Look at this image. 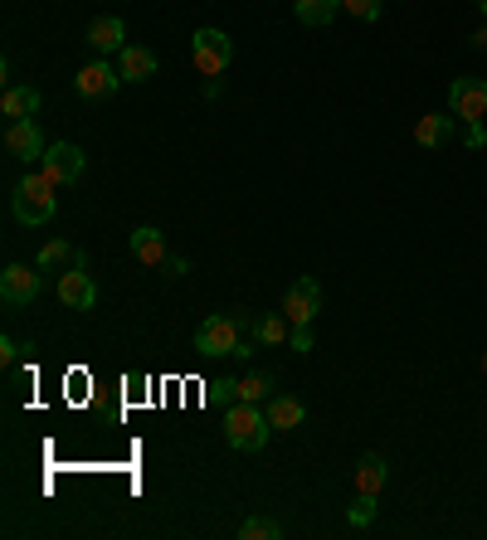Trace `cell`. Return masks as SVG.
Listing matches in <instances>:
<instances>
[{
  "instance_id": "32",
  "label": "cell",
  "mask_w": 487,
  "mask_h": 540,
  "mask_svg": "<svg viewBox=\"0 0 487 540\" xmlns=\"http://www.w3.org/2000/svg\"><path fill=\"white\" fill-rule=\"evenodd\" d=\"M483 370H487V351H483Z\"/></svg>"
},
{
  "instance_id": "4",
  "label": "cell",
  "mask_w": 487,
  "mask_h": 540,
  "mask_svg": "<svg viewBox=\"0 0 487 540\" xmlns=\"http://www.w3.org/2000/svg\"><path fill=\"white\" fill-rule=\"evenodd\" d=\"M229 59H234V39L225 35V30H195L190 35V64H195V73H205V78H220V73L229 69Z\"/></svg>"
},
{
  "instance_id": "5",
  "label": "cell",
  "mask_w": 487,
  "mask_h": 540,
  "mask_svg": "<svg viewBox=\"0 0 487 540\" xmlns=\"http://www.w3.org/2000/svg\"><path fill=\"white\" fill-rule=\"evenodd\" d=\"M449 112L463 127H483L487 117V78H453L449 83Z\"/></svg>"
},
{
  "instance_id": "15",
  "label": "cell",
  "mask_w": 487,
  "mask_h": 540,
  "mask_svg": "<svg viewBox=\"0 0 487 540\" xmlns=\"http://www.w3.org/2000/svg\"><path fill=\"white\" fill-rule=\"evenodd\" d=\"M117 73H122V83H147L151 73H156V54L142 49V44H127L117 54Z\"/></svg>"
},
{
  "instance_id": "9",
  "label": "cell",
  "mask_w": 487,
  "mask_h": 540,
  "mask_svg": "<svg viewBox=\"0 0 487 540\" xmlns=\"http://www.w3.org/2000/svg\"><path fill=\"white\" fill-rule=\"evenodd\" d=\"M317 312H322V283H317V278H298V283L288 288V297H283V317L293 326H307Z\"/></svg>"
},
{
  "instance_id": "20",
  "label": "cell",
  "mask_w": 487,
  "mask_h": 540,
  "mask_svg": "<svg viewBox=\"0 0 487 540\" xmlns=\"http://www.w3.org/2000/svg\"><path fill=\"white\" fill-rule=\"evenodd\" d=\"M337 10H341V0H293V15H298L302 25H312V30L332 25Z\"/></svg>"
},
{
  "instance_id": "17",
  "label": "cell",
  "mask_w": 487,
  "mask_h": 540,
  "mask_svg": "<svg viewBox=\"0 0 487 540\" xmlns=\"http://www.w3.org/2000/svg\"><path fill=\"white\" fill-rule=\"evenodd\" d=\"M385 477H390V468H385V458H380V453H366V458L356 463V492H366V497H380Z\"/></svg>"
},
{
  "instance_id": "19",
  "label": "cell",
  "mask_w": 487,
  "mask_h": 540,
  "mask_svg": "<svg viewBox=\"0 0 487 540\" xmlns=\"http://www.w3.org/2000/svg\"><path fill=\"white\" fill-rule=\"evenodd\" d=\"M254 331V341L259 346H288V336H293V322L283 317V312H273V317H259V322H249Z\"/></svg>"
},
{
  "instance_id": "11",
  "label": "cell",
  "mask_w": 487,
  "mask_h": 540,
  "mask_svg": "<svg viewBox=\"0 0 487 540\" xmlns=\"http://www.w3.org/2000/svg\"><path fill=\"white\" fill-rule=\"evenodd\" d=\"M39 171L54 180V185H74L83 176V151L74 142H54L44 151V161H39Z\"/></svg>"
},
{
  "instance_id": "29",
  "label": "cell",
  "mask_w": 487,
  "mask_h": 540,
  "mask_svg": "<svg viewBox=\"0 0 487 540\" xmlns=\"http://www.w3.org/2000/svg\"><path fill=\"white\" fill-rule=\"evenodd\" d=\"M468 146H473V151H483V146H487V132H483V127H468Z\"/></svg>"
},
{
  "instance_id": "30",
  "label": "cell",
  "mask_w": 487,
  "mask_h": 540,
  "mask_svg": "<svg viewBox=\"0 0 487 540\" xmlns=\"http://www.w3.org/2000/svg\"><path fill=\"white\" fill-rule=\"evenodd\" d=\"M473 49H487V20H483V30L473 35Z\"/></svg>"
},
{
  "instance_id": "22",
  "label": "cell",
  "mask_w": 487,
  "mask_h": 540,
  "mask_svg": "<svg viewBox=\"0 0 487 540\" xmlns=\"http://www.w3.org/2000/svg\"><path fill=\"white\" fill-rule=\"evenodd\" d=\"M283 536V526L273 521V516H249L244 526H239V540H278Z\"/></svg>"
},
{
  "instance_id": "21",
  "label": "cell",
  "mask_w": 487,
  "mask_h": 540,
  "mask_svg": "<svg viewBox=\"0 0 487 540\" xmlns=\"http://www.w3.org/2000/svg\"><path fill=\"white\" fill-rule=\"evenodd\" d=\"M69 258H78L74 249H69V239H49L44 249H39V258H35V268L39 273H54V268H64Z\"/></svg>"
},
{
  "instance_id": "26",
  "label": "cell",
  "mask_w": 487,
  "mask_h": 540,
  "mask_svg": "<svg viewBox=\"0 0 487 540\" xmlns=\"http://www.w3.org/2000/svg\"><path fill=\"white\" fill-rule=\"evenodd\" d=\"M288 346H293L298 356H307V351H312V331H307V326H293V336H288Z\"/></svg>"
},
{
  "instance_id": "23",
  "label": "cell",
  "mask_w": 487,
  "mask_h": 540,
  "mask_svg": "<svg viewBox=\"0 0 487 540\" xmlns=\"http://www.w3.org/2000/svg\"><path fill=\"white\" fill-rule=\"evenodd\" d=\"M273 385H268V375H244V380H234V399H244V404H263Z\"/></svg>"
},
{
  "instance_id": "16",
  "label": "cell",
  "mask_w": 487,
  "mask_h": 540,
  "mask_svg": "<svg viewBox=\"0 0 487 540\" xmlns=\"http://www.w3.org/2000/svg\"><path fill=\"white\" fill-rule=\"evenodd\" d=\"M263 414H268V424L278 433H288V429H302V419H307V409H302V399L293 395H273L268 404H263Z\"/></svg>"
},
{
  "instance_id": "6",
  "label": "cell",
  "mask_w": 487,
  "mask_h": 540,
  "mask_svg": "<svg viewBox=\"0 0 487 540\" xmlns=\"http://www.w3.org/2000/svg\"><path fill=\"white\" fill-rule=\"evenodd\" d=\"M117 88H122V73H117V64H108V59H93V64H83V69L74 73V93L88 98V103L113 98Z\"/></svg>"
},
{
  "instance_id": "18",
  "label": "cell",
  "mask_w": 487,
  "mask_h": 540,
  "mask_svg": "<svg viewBox=\"0 0 487 540\" xmlns=\"http://www.w3.org/2000/svg\"><path fill=\"white\" fill-rule=\"evenodd\" d=\"M35 112H39V93H35V88H5V98H0V117L25 122V117H35Z\"/></svg>"
},
{
  "instance_id": "14",
  "label": "cell",
  "mask_w": 487,
  "mask_h": 540,
  "mask_svg": "<svg viewBox=\"0 0 487 540\" xmlns=\"http://www.w3.org/2000/svg\"><path fill=\"white\" fill-rule=\"evenodd\" d=\"M453 127H458V117H453V112H424V117H419V127H414V142L429 146V151H439V146H449Z\"/></svg>"
},
{
  "instance_id": "1",
  "label": "cell",
  "mask_w": 487,
  "mask_h": 540,
  "mask_svg": "<svg viewBox=\"0 0 487 540\" xmlns=\"http://www.w3.org/2000/svg\"><path fill=\"white\" fill-rule=\"evenodd\" d=\"M59 185L44 176L39 166H30V176L15 185V195H10V215H15V224H49L54 219V210H59V195H54Z\"/></svg>"
},
{
  "instance_id": "7",
  "label": "cell",
  "mask_w": 487,
  "mask_h": 540,
  "mask_svg": "<svg viewBox=\"0 0 487 540\" xmlns=\"http://www.w3.org/2000/svg\"><path fill=\"white\" fill-rule=\"evenodd\" d=\"M39 292H44V278H39V268L10 263V268L0 273V297H5V307H30Z\"/></svg>"
},
{
  "instance_id": "13",
  "label": "cell",
  "mask_w": 487,
  "mask_h": 540,
  "mask_svg": "<svg viewBox=\"0 0 487 540\" xmlns=\"http://www.w3.org/2000/svg\"><path fill=\"white\" fill-rule=\"evenodd\" d=\"M132 258H137L142 268H166V263H171V249H166V234H161V229H151V224H142V229H132Z\"/></svg>"
},
{
  "instance_id": "28",
  "label": "cell",
  "mask_w": 487,
  "mask_h": 540,
  "mask_svg": "<svg viewBox=\"0 0 487 540\" xmlns=\"http://www.w3.org/2000/svg\"><path fill=\"white\" fill-rule=\"evenodd\" d=\"M215 399H220V404H234V380H220V385H215Z\"/></svg>"
},
{
  "instance_id": "3",
  "label": "cell",
  "mask_w": 487,
  "mask_h": 540,
  "mask_svg": "<svg viewBox=\"0 0 487 540\" xmlns=\"http://www.w3.org/2000/svg\"><path fill=\"white\" fill-rule=\"evenodd\" d=\"M239 346H244V322L239 317H205L200 331H195V351L205 360L239 356Z\"/></svg>"
},
{
  "instance_id": "24",
  "label": "cell",
  "mask_w": 487,
  "mask_h": 540,
  "mask_svg": "<svg viewBox=\"0 0 487 540\" xmlns=\"http://www.w3.org/2000/svg\"><path fill=\"white\" fill-rule=\"evenodd\" d=\"M346 521L356 526V531H366L375 521V497H366V492H356V502H351V511H346Z\"/></svg>"
},
{
  "instance_id": "25",
  "label": "cell",
  "mask_w": 487,
  "mask_h": 540,
  "mask_svg": "<svg viewBox=\"0 0 487 540\" xmlns=\"http://www.w3.org/2000/svg\"><path fill=\"white\" fill-rule=\"evenodd\" d=\"M341 10H346V15H356V20H366V25L380 20V0H341Z\"/></svg>"
},
{
  "instance_id": "2",
  "label": "cell",
  "mask_w": 487,
  "mask_h": 540,
  "mask_svg": "<svg viewBox=\"0 0 487 540\" xmlns=\"http://www.w3.org/2000/svg\"><path fill=\"white\" fill-rule=\"evenodd\" d=\"M268 433H273V424H268L263 404H244V399L225 404V443L229 448H239V453H263Z\"/></svg>"
},
{
  "instance_id": "12",
  "label": "cell",
  "mask_w": 487,
  "mask_h": 540,
  "mask_svg": "<svg viewBox=\"0 0 487 540\" xmlns=\"http://www.w3.org/2000/svg\"><path fill=\"white\" fill-rule=\"evenodd\" d=\"M88 49H93L98 59L122 54V49H127V30H122V20H117V15H98V20L88 25Z\"/></svg>"
},
{
  "instance_id": "27",
  "label": "cell",
  "mask_w": 487,
  "mask_h": 540,
  "mask_svg": "<svg viewBox=\"0 0 487 540\" xmlns=\"http://www.w3.org/2000/svg\"><path fill=\"white\" fill-rule=\"evenodd\" d=\"M20 351H30V346H20L15 336H5V341H0V360H5V365H15V360H20Z\"/></svg>"
},
{
  "instance_id": "8",
  "label": "cell",
  "mask_w": 487,
  "mask_h": 540,
  "mask_svg": "<svg viewBox=\"0 0 487 540\" xmlns=\"http://www.w3.org/2000/svg\"><path fill=\"white\" fill-rule=\"evenodd\" d=\"M59 302H64L69 312H88V307L98 302V283L88 278L83 258H74V268H69V273H59Z\"/></svg>"
},
{
  "instance_id": "10",
  "label": "cell",
  "mask_w": 487,
  "mask_h": 540,
  "mask_svg": "<svg viewBox=\"0 0 487 540\" xmlns=\"http://www.w3.org/2000/svg\"><path fill=\"white\" fill-rule=\"evenodd\" d=\"M5 151L15 156V161H25V166H39L44 161V137H39V127H35V117H25V122H10L5 127Z\"/></svg>"
},
{
  "instance_id": "31",
  "label": "cell",
  "mask_w": 487,
  "mask_h": 540,
  "mask_svg": "<svg viewBox=\"0 0 487 540\" xmlns=\"http://www.w3.org/2000/svg\"><path fill=\"white\" fill-rule=\"evenodd\" d=\"M478 10H483V20H487V0H478Z\"/></svg>"
}]
</instances>
